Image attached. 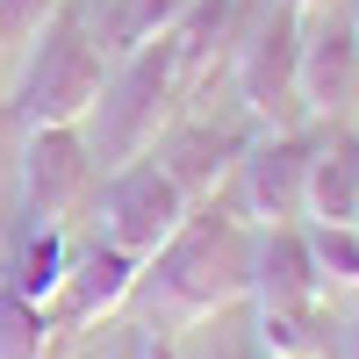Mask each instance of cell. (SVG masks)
Here are the masks:
<instances>
[{
  "mask_svg": "<svg viewBox=\"0 0 359 359\" xmlns=\"http://www.w3.org/2000/svg\"><path fill=\"white\" fill-rule=\"evenodd\" d=\"M230 86L245 101L252 130H309L302 101V8L287 0H259L245 36L230 50Z\"/></svg>",
  "mask_w": 359,
  "mask_h": 359,
  "instance_id": "277c9868",
  "label": "cell"
},
{
  "mask_svg": "<svg viewBox=\"0 0 359 359\" xmlns=\"http://www.w3.org/2000/svg\"><path fill=\"white\" fill-rule=\"evenodd\" d=\"M316 137H323V123H309V130H259V137L245 144V158H237V172H230V208H237L252 230L302 223Z\"/></svg>",
  "mask_w": 359,
  "mask_h": 359,
  "instance_id": "8992f818",
  "label": "cell"
},
{
  "mask_svg": "<svg viewBox=\"0 0 359 359\" xmlns=\"http://www.w3.org/2000/svg\"><path fill=\"white\" fill-rule=\"evenodd\" d=\"M309 230V259L331 294H359V223H302Z\"/></svg>",
  "mask_w": 359,
  "mask_h": 359,
  "instance_id": "2e32d148",
  "label": "cell"
},
{
  "mask_svg": "<svg viewBox=\"0 0 359 359\" xmlns=\"http://www.w3.org/2000/svg\"><path fill=\"white\" fill-rule=\"evenodd\" d=\"M302 101H309V123L359 115V36L331 8L302 15Z\"/></svg>",
  "mask_w": 359,
  "mask_h": 359,
  "instance_id": "ba28073f",
  "label": "cell"
},
{
  "mask_svg": "<svg viewBox=\"0 0 359 359\" xmlns=\"http://www.w3.org/2000/svg\"><path fill=\"white\" fill-rule=\"evenodd\" d=\"M345 22H352V36H359V0H345Z\"/></svg>",
  "mask_w": 359,
  "mask_h": 359,
  "instance_id": "ffe728a7",
  "label": "cell"
},
{
  "mask_svg": "<svg viewBox=\"0 0 359 359\" xmlns=\"http://www.w3.org/2000/svg\"><path fill=\"white\" fill-rule=\"evenodd\" d=\"M245 144H252V130H216V123H201V115H172L165 137H158L144 158H158V165L180 180V194H187V201H208V194L230 187Z\"/></svg>",
  "mask_w": 359,
  "mask_h": 359,
  "instance_id": "30bf717a",
  "label": "cell"
},
{
  "mask_svg": "<svg viewBox=\"0 0 359 359\" xmlns=\"http://www.w3.org/2000/svg\"><path fill=\"white\" fill-rule=\"evenodd\" d=\"M252 8H259V0H187V15H180V29H172V57H180L187 101H194V86H208L230 65V50H237V36H245Z\"/></svg>",
  "mask_w": 359,
  "mask_h": 359,
  "instance_id": "8fae6325",
  "label": "cell"
},
{
  "mask_svg": "<svg viewBox=\"0 0 359 359\" xmlns=\"http://www.w3.org/2000/svg\"><path fill=\"white\" fill-rule=\"evenodd\" d=\"M252 237L259 230L230 208V194L194 201L187 223H180L137 273L130 302H144V331L180 338V331H194V323L237 309L252 294Z\"/></svg>",
  "mask_w": 359,
  "mask_h": 359,
  "instance_id": "6da1fadb",
  "label": "cell"
},
{
  "mask_svg": "<svg viewBox=\"0 0 359 359\" xmlns=\"http://www.w3.org/2000/svg\"><path fill=\"white\" fill-rule=\"evenodd\" d=\"M57 8H65V0H0V50H29V43H36L43 36V22L57 15Z\"/></svg>",
  "mask_w": 359,
  "mask_h": 359,
  "instance_id": "e0dca14e",
  "label": "cell"
},
{
  "mask_svg": "<svg viewBox=\"0 0 359 359\" xmlns=\"http://www.w3.org/2000/svg\"><path fill=\"white\" fill-rule=\"evenodd\" d=\"M101 86H108V57L86 29V0H65L43 22V36L29 43L8 115H15V130H57V123L86 130V115L101 108Z\"/></svg>",
  "mask_w": 359,
  "mask_h": 359,
  "instance_id": "7a4b0ae2",
  "label": "cell"
},
{
  "mask_svg": "<svg viewBox=\"0 0 359 359\" xmlns=\"http://www.w3.org/2000/svg\"><path fill=\"white\" fill-rule=\"evenodd\" d=\"M65 266H72V245H65V230H50V223H29L0 280H8L15 294H29L36 309H50V302H57V287H65Z\"/></svg>",
  "mask_w": 359,
  "mask_h": 359,
  "instance_id": "5bb4252c",
  "label": "cell"
},
{
  "mask_svg": "<svg viewBox=\"0 0 359 359\" xmlns=\"http://www.w3.org/2000/svg\"><path fill=\"white\" fill-rule=\"evenodd\" d=\"M137 273H144V259H130L123 245H101V237H86V245L72 252V266H65V287H57V302H50L57 338H79L86 323L115 316V309L137 294Z\"/></svg>",
  "mask_w": 359,
  "mask_h": 359,
  "instance_id": "9c48e42d",
  "label": "cell"
},
{
  "mask_svg": "<svg viewBox=\"0 0 359 359\" xmlns=\"http://www.w3.org/2000/svg\"><path fill=\"white\" fill-rule=\"evenodd\" d=\"M302 223H359V130L323 123L316 158H309V201Z\"/></svg>",
  "mask_w": 359,
  "mask_h": 359,
  "instance_id": "7c38bea8",
  "label": "cell"
},
{
  "mask_svg": "<svg viewBox=\"0 0 359 359\" xmlns=\"http://www.w3.org/2000/svg\"><path fill=\"white\" fill-rule=\"evenodd\" d=\"M187 108V86H180V57L172 36L144 43L130 57H115V79L101 86V108L86 115V144H94V172H115L144 158L165 137V123Z\"/></svg>",
  "mask_w": 359,
  "mask_h": 359,
  "instance_id": "3957f363",
  "label": "cell"
},
{
  "mask_svg": "<svg viewBox=\"0 0 359 359\" xmlns=\"http://www.w3.org/2000/svg\"><path fill=\"white\" fill-rule=\"evenodd\" d=\"M187 194H180V180L158 165V158H130L101 172V187L86 194V223H94L101 245H123L130 259H151L165 237L187 223Z\"/></svg>",
  "mask_w": 359,
  "mask_h": 359,
  "instance_id": "5b68a950",
  "label": "cell"
},
{
  "mask_svg": "<svg viewBox=\"0 0 359 359\" xmlns=\"http://www.w3.org/2000/svg\"><path fill=\"white\" fill-rule=\"evenodd\" d=\"M137 359H187V352H180L172 338H144V352H137Z\"/></svg>",
  "mask_w": 359,
  "mask_h": 359,
  "instance_id": "d6986e66",
  "label": "cell"
},
{
  "mask_svg": "<svg viewBox=\"0 0 359 359\" xmlns=\"http://www.w3.org/2000/svg\"><path fill=\"white\" fill-rule=\"evenodd\" d=\"M180 15H187V0H108L101 15L86 8V29H94L101 57H130V50H144V43L172 36Z\"/></svg>",
  "mask_w": 359,
  "mask_h": 359,
  "instance_id": "4fadbf2b",
  "label": "cell"
},
{
  "mask_svg": "<svg viewBox=\"0 0 359 359\" xmlns=\"http://www.w3.org/2000/svg\"><path fill=\"white\" fill-rule=\"evenodd\" d=\"M50 338H57L50 309H36L29 294L0 280V359H50Z\"/></svg>",
  "mask_w": 359,
  "mask_h": 359,
  "instance_id": "9a60e30c",
  "label": "cell"
},
{
  "mask_svg": "<svg viewBox=\"0 0 359 359\" xmlns=\"http://www.w3.org/2000/svg\"><path fill=\"white\" fill-rule=\"evenodd\" d=\"M287 8H302V15H316V8H323V0H287Z\"/></svg>",
  "mask_w": 359,
  "mask_h": 359,
  "instance_id": "44dd1931",
  "label": "cell"
},
{
  "mask_svg": "<svg viewBox=\"0 0 359 359\" xmlns=\"http://www.w3.org/2000/svg\"><path fill=\"white\" fill-rule=\"evenodd\" d=\"M331 331H338V338L323 345V359H359V309H352V316H338Z\"/></svg>",
  "mask_w": 359,
  "mask_h": 359,
  "instance_id": "ac0fdd59",
  "label": "cell"
},
{
  "mask_svg": "<svg viewBox=\"0 0 359 359\" xmlns=\"http://www.w3.org/2000/svg\"><path fill=\"white\" fill-rule=\"evenodd\" d=\"M252 359H273V352H252Z\"/></svg>",
  "mask_w": 359,
  "mask_h": 359,
  "instance_id": "7402d4cb",
  "label": "cell"
},
{
  "mask_svg": "<svg viewBox=\"0 0 359 359\" xmlns=\"http://www.w3.org/2000/svg\"><path fill=\"white\" fill-rule=\"evenodd\" d=\"M94 144H86L79 123H57V130H22V216L29 223H50L65 230L86 194H94Z\"/></svg>",
  "mask_w": 359,
  "mask_h": 359,
  "instance_id": "52a82bcc",
  "label": "cell"
}]
</instances>
